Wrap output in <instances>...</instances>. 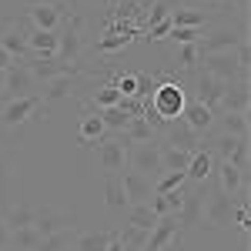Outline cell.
Here are the masks:
<instances>
[{"mask_svg":"<svg viewBox=\"0 0 251 251\" xmlns=\"http://www.w3.org/2000/svg\"><path fill=\"white\" fill-rule=\"evenodd\" d=\"M204 184H194V191H184V204L181 211L174 214L177 218V228H194L201 221V211H204Z\"/></svg>","mask_w":251,"mask_h":251,"instance_id":"obj_16","label":"cell"},{"mask_svg":"<svg viewBox=\"0 0 251 251\" xmlns=\"http://www.w3.org/2000/svg\"><path fill=\"white\" fill-rule=\"evenodd\" d=\"M57 57L71 67L80 60V17H64L57 27Z\"/></svg>","mask_w":251,"mask_h":251,"instance_id":"obj_4","label":"cell"},{"mask_svg":"<svg viewBox=\"0 0 251 251\" xmlns=\"http://www.w3.org/2000/svg\"><path fill=\"white\" fill-rule=\"evenodd\" d=\"M184 104H188V94L177 80H164L151 91V100H144V121H151L157 127L171 124L184 114Z\"/></svg>","mask_w":251,"mask_h":251,"instance_id":"obj_1","label":"cell"},{"mask_svg":"<svg viewBox=\"0 0 251 251\" xmlns=\"http://www.w3.org/2000/svg\"><path fill=\"white\" fill-rule=\"evenodd\" d=\"M171 30H174V24H171V14H168V17H161V20H151L144 34H148V40H161V37H168Z\"/></svg>","mask_w":251,"mask_h":251,"instance_id":"obj_41","label":"cell"},{"mask_svg":"<svg viewBox=\"0 0 251 251\" xmlns=\"http://www.w3.org/2000/svg\"><path fill=\"white\" fill-rule=\"evenodd\" d=\"M234 225H238V228H241V231H248V225H251L248 204H238V208H234Z\"/></svg>","mask_w":251,"mask_h":251,"instance_id":"obj_45","label":"cell"},{"mask_svg":"<svg viewBox=\"0 0 251 251\" xmlns=\"http://www.w3.org/2000/svg\"><path fill=\"white\" fill-rule=\"evenodd\" d=\"M127 161H131V171L144 174V177H151L157 181L164 168H161V141H144V144H134L131 151H127Z\"/></svg>","mask_w":251,"mask_h":251,"instance_id":"obj_3","label":"cell"},{"mask_svg":"<svg viewBox=\"0 0 251 251\" xmlns=\"http://www.w3.org/2000/svg\"><path fill=\"white\" fill-rule=\"evenodd\" d=\"M181 121L191 127L194 134L204 137V131H211V121H214V111L211 107H204L201 100H188L184 104V114H181Z\"/></svg>","mask_w":251,"mask_h":251,"instance_id":"obj_20","label":"cell"},{"mask_svg":"<svg viewBox=\"0 0 251 251\" xmlns=\"http://www.w3.org/2000/svg\"><path fill=\"white\" fill-rule=\"evenodd\" d=\"M148 234L151 231H141V228H124V231H117V241L124 245V251H144V241H148Z\"/></svg>","mask_w":251,"mask_h":251,"instance_id":"obj_36","label":"cell"},{"mask_svg":"<svg viewBox=\"0 0 251 251\" xmlns=\"http://www.w3.org/2000/svg\"><path fill=\"white\" fill-rule=\"evenodd\" d=\"M14 251H20V248H14Z\"/></svg>","mask_w":251,"mask_h":251,"instance_id":"obj_51","label":"cell"},{"mask_svg":"<svg viewBox=\"0 0 251 251\" xmlns=\"http://www.w3.org/2000/svg\"><path fill=\"white\" fill-rule=\"evenodd\" d=\"M188 181V174L184 171H164L161 177L154 181V194H168V191H177L181 184Z\"/></svg>","mask_w":251,"mask_h":251,"instance_id":"obj_39","label":"cell"},{"mask_svg":"<svg viewBox=\"0 0 251 251\" xmlns=\"http://www.w3.org/2000/svg\"><path fill=\"white\" fill-rule=\"evenodd\" d=\"M104 134H107L104 121H100L97 114H91V111H84V114H80V124H77V141L84 144V148H91V144H100Z\"/></svg>","mask_w":251,"mask_h":251,"instance_id":"obj_22","label":"cell"},{"mask_svg":"<svg viewBox=\"0 0 251 251\" xmlns=\"http://www.w3.org/2000/svg\"><path fill=\"white\" fill-rule=\"evenodd\" d=\"M14 174H10V168L0 161V211H7V208H14Z\"/></svg>","mask_w":251,"mask_h":251,"instance_id":"obj_38","label":"cell"},{"mask_svg":"<svg viewBox=\"0 0 251 251\" xmlns=\"http://www.w3.org/2000/svg\"><path fill=\"white\" fill-rule=\"evenodd\" d=\"M67 245H71V228H67V231H57V234H50V238H40L37 251H64Z\"/></svg>","mask_w":251,"mask_h":251,"instance_id":"obj_40","label":"cell"},{"mask_svg":"<svg viewBox=\"0 0 251 251\" xmlns=\"http://www.w3.org/2000/svg\"><path fill=\"white\" fill-rule=\"evenodd\" d=\"M154 91V84H151V77L148 74H137V100H144V97Z\"/></svg>","mask_w":251,"mask_h":251,"instance_id":"obj_46","label":"cell"},{"mask_svg":"<svg viewBox=\"0 0 251 251\" xmlns=\"http://www.w3.org/2000/svg\"><path fill=\"white\" fill-rule=\"evenodd\" d=\"M248 80H231V84H225V91H221V104H218V111L221 114H228V111H248Z\"/></svg>","mask_w":251,"mask_h":251,"instance_id":"obj_18","label":"cell"},{"mask_svg":"<svg viewBox=\"0 0 251 251\" xmlns=\"http://www.w3.org/2000/svg\"><path fill=\"white\" fill-rule=\"evenodd\" d=\"M67 225H71V218L54 211V208L34 211V231H37L40 238H50V234H57V231H67Z\"/></svg>","mask_w":251,"mask_h":251,"instance_id":"obj_19","label":"cell"},{"mask_svg":"<svg viewBox=\"0 0 251 251\" xmlns=\"http://www.w3.org/2000/svg\"><path fill=\"white\" fill-rule=\"evenodd\" d=\"M231 208H234V198H228V194L214 191L208 201H204V211H201V218L211 225V228H225V225H231Z\"/></svg>","mask_w":251,"mask_h":251,"instance_id":"obj_13","label":"cell"},{"mask_svg":"<svg viewBox=\"0 0 251 251\" xmlns=\"http://www.w3.org/2000/svg\"><path fill=\"white\" fill-rule=\"evenodd\" d=\"M0 97H3V71H0Z\"/></svg>","mask_w":251,"mask_h":251,"instance_id":"obj_50","label":"cell"},{"mask_svg":"<svg viewBox=\"0 0 251 251\" xmlns=\"http://www.w3.org/2000/svg\"><path fill=\"white\" fill-rule=\"evenodd\" d=\"M91 104H94L97 111H104V107H117V104H121V91H117L114 80L100 84V87L94 91V97H91Z\"/></svg>","mask_w":251,"mask_h":251,"instance_id":"obj_33","label":"cell"},{"mask_svg":"<svg viewBox=\"0 0 251 251\" xmlns=\"http://www.w3.org/2000/svg\"><path fill=\"white\" fill-rule=\"evenodd\" d=\"M198 64H204V74L221 84H231V80H248V74L241 71V64L234 60V50H221V54H204L198 57Z\"/></svg>","mask_w":251,"mask_h":251,"instance_id":"obj_2","label":"cell"},{"mask_svg":"<svg viewBox=\"0 0 251 251\" xmlns=\"http://www.w3.org/2000/svg\"><path fill=\"white\" fill-rule=\"evenodd\" d=\"M104 251H124V245L117 241V234H114V241H111V245H107V248H104Z\"/></svg>","mask_w":251,"mask_h":251,"instance_id":"obj_49","label":"cell"},{"mask_svg":"<svg viewBox=\"0 0 251 251\" xmlns=\"http://www.w3.org/2000/svg\"><path fill=\"white\" fill-rule=\"evenodd\" d=\"M10 248V231H7V225L0 221V251H7Z\"/></svg>","mask_w":251,"mask_h":251,"instance_id":"obj_47","label":"cell"},{"mask_svg":"<svg viewBox=\"0 0 251 251\" xmlns=\"http://www.w3.org/2000/svg\"><path fill=\"white\" fill-rule=\"evenodd\" d=\"M114 141L124 148V151H131L134 144H144V141H161V131H157L151 121H144V117H134L124 131H117Z\"/></svg>","mask_w":251,"mask_h":251,"instance_id":"obj_10","label":"cell"},{"mask_svg":"<svg viewBox=\"0 0 251 251\" xmlns=\"http://www.w3.org/2000/svg\"><path fill=\"white\" fill-rule=\"evenodd\" d=\"M114 234L117 231H87V234H80L77 241H74V248L77 251H104L111 241H114Z\"/></svg>","mask_w":251,"mask_h":251,"instance_id":"obj_32","label":"cell"},{"mask_svg":"<svg viewBox=\"0 0 251 251\" xmlns=\"http://www.w3.org/2000/svg\"><path fill=\"white\" fill-rule=\"evenodd\" d=\"M245 37V30H231V27H221V30H214L211 37H201L198 40V57H204V54H221V50H234Z\"/></svg>","mask_w":251,"mask_h":251,"instance_id":"obj_11","label":"cell"},{"mask_svg":"<svg viewBox=\"0 0 251 251\" xmlns=\"http://www.w3.org/2000/svg\"><path fill=\"white\" fill-rule=\"evenodd\" d=\"M30 94H37V80L30 77L24 60H14V67L3 71V97L17 100V97H30Z\"/></svg>","mask_w":251,"mask_h":251,"instance_id":"obj_5","label":"cell"},{"mask_svg":"<svg viewBox=\"0 0 251 251\" xmlns=\"http://www.w3.org/2000/svg\"><path fill=\"white\" fill-rule=\"evenodd\" d=\"M161 141L164 144H171V148H181V151H198L201 148V134H194L191 127L177 117V121H171V124H164V134H161Z\"/></svg>","mask_w":251,"mask_h":251,"instance_id":"obj_12","label":"cell"},{"mask_svg":"<svg viewBox=\"0 0 251 251\" xmlns=\"http://www.w3.org/2000/svg\"><path fill=\"white\" fill-rule=\"evenodd\" d=\"M40 107H44V104H40V94L7 100V104H3V111H0V124H3V127H17V124H24V121H30Z\"/></svg>","mask_w":251,"mask_h":251,"instance_id":"obj_7","label":"cell"},{"mask_svg":"<svg viewBox=\"0 0 251 251\" xmlns=\"http://www.w3.org/2000/svg\"><path fill=\"white\" fill-rule=\"evenodd\" d=\"M201 34H204V27H174L168 37H174L177 44H198Z\"/></svg>","mask_w":251,"mask_h":251,"instance_id":"obj_42","label":"cell"},{"mask_svg":"<svg viewBox=\"0 0 251 251\" xmlns=\"http://www.w3.org/2000/svg\"><path fill=\"white\" fill-rule=\"evenodd\" d=\"M10 67H14V57H10V54L0 47V71H10Z\"/></svg>","mask_w":251,"mask_h":251,"instance_id":"obj_48","label":"cell"},{"mask_svg":"<svg viewBox=\"0 0 251 251\" xmlns=\"http://www.w3.org/2000/svg\"><path fill=\"white\" fill-rule=\"evenodd\" d=\"M204 10H194V7H181V10H171V24L174 27H204Z\"/></svg>","mask_w":251,"mask_h":251,"instance_id":"obj_34","label":"cell"},{"mask_svg":"<svg viewBox=\"0 0 251 251\" xmlns=\"http://www.w3.org/2000/svg\"><path fill=\"white\" fill-rule=\"evenodd\" d=\"M134 34H137V30L131 27V24H114V27H111L104 37L97 40V50H100V54H114V50H124V47L131 44V37H134Z\"/></svg>","mask_w":251,"mask_h":251,"instance_id":"obj_21","label":"cell"},{"mask_svg":"<svg viewBox=\"0 0 251 251\" xmlns=\"http://www.w3.org/2000/svg\"><path fill=\"white\" fill-rule=\"evenodd\" d=\"M64 10H67L64 3H30V7L24 10V20H27L30 27H37V30H57L60 20L67 17Z\"/></svg>","mask_w":251,"mask_h":251,"instance_id":"obj_8","label":"cell"},{"mask_svg":"<svg viewBox=\"0 0 251 251\" xmlns=\"http://www.w3.org/2000/svg\"><path fill=\"white\" fill-rule=\"evenodd\" d=\"M117 181H121V191L127 198V204H151V198H154V181L151 177L127 171V174H117Z\"/></svg>","mask_w":251,"mask_h":251,"instance_id":"obj_9","label":"cell"},{"mask_svg":"<svg viewBox=\"0 0 251 251\" xmlns=\"http://www.w3.org/2000/svg\"><path fill=\"white\" fill-rule=\"evenodd\" d=\"M80 80V71H74V74H60V77L47 80L44 87H40V104H57V100H67V97L74 94V87H77Z\"/></svg>","mask_w":251,"mask_h":251,"instance_id":"obj_14","label":"cell"},{"mask_svg":"<svg viewBox=\"0 0 251 251\" xmlns=\"http://www.w3.org/2000/svg\"><path fill=\"white\" fill-rule=\"evenodd\" d=\"M191 164V151H181V148H171L161 141V168L164 171H188Z\"/></svg>","mask_w":251,"mask_h":251,"instance_id":"obj_27","label":"cell"},{"mask_svg":"<svg viewBox=\"0 0 251 251\" xmlns=\"http://www.w3.org/2000/svg\"><path fill=\"white\" fill-rule=\"evenodd\" d=\"M10 245L20 248V251H37L40 234L34 231V225H30V228H17V231H10Z\"/></svg>","mask_w":251,"mask_h":251,"instance_id":"obj_35","label":"cell"},{"mask_svg":"<svg viewBox=\"0 0 251 251\" xmlns=\"http://www.w3.org/2000/svg\"><path fill=\"white\" fill-rule=\"evenodd\" d=\"M114 84L121 97H137V74H121V77H114Z\"/></svg>","mask_w":251,"mask_h":251,"instance_id":"obj_44","label":"cell"},{"mask_svg":"<svg viewBox=\"0 0 251 251\" xmlns=\"http://www.w3.org/2000/svg\"><path fill=\"white\" fill-rule=\"evenodd\" d=\"M97 117H100V121H104V127H107V131H114V134H117V131H124V127L134 121V114H131V111H124L121 104H117V107H104V111H97Z\"/></svg>","mask_w":251,"mask_h":251,"instance_id":"obj_29","label":"cell"},{"mask_svg":"<svg viewBox=\"0 0 251 251\" xmlns=\"http://www.w3.org/2000/svg\"><path fill=\"white\" fill-rule=\"evenodd\" d=\"M3 225H7V231H17V228H30L34 225V208H27V204H14V208H7L3 218H0Z\"/></svg>","mask_w":251,"mask_h":251,"instance_id":"obj_28","label":"cell"},{"mask_svg":"<svg viewBox=\"0 0 251 251\" xmlns=\"http://www.w3.org/2000/svg\"><path fill=\"white\" fill-rule=\"evenodd\" d=\"M248 191V174L231 168L228 161H221V194H228V198H238V194Z\"/></svg>","mask_w":251,"mask_h":251,"instance_id":"obj_23","label":"cell"},{"mask_svg":"<svg viewBox=\"0 0 251 251\" xmlns=\"http://www.w3.org/2000/svg\"><path fill=\"white\" fill-rule=\"evenodd\" d=\"M248 111H228L225 121H221V134H231V137H248Z\"/></svg>","mask_w":251,"mask_h":251,"instance_id":"obj_30","label":"cell"},{"mask_svg":"<svg viewBox=\"0 0 251 251\" xmlns=\"http://www.w3.org/2000/svg\"><path fill=\"white\" fill-rule=\"evenodd\" d=\"M177 218L174 214H164V218H157V225L151 228V234H148V241H144V251H164L168 245H171L174 238H177Z\"/></svg>","mask_w":251,"mask_h":251,"instance_id":"obj_15","label":"cell"},{"mask_svg":"<svg viewBox=\"0 0 251 251\" xmlns=\"http://www.w3.org/2000/svg\"><path fill=\"white\" fill-rule=\"evenodd\" d=\"M0 47L10 54L14 60L30 57V47H27V20H7L3 30H0Z\"/></svg>","mask_w":251,"mask_h":251,"instance_id":"obj_6","label":"cell"},{"mask_svg":"<svg viewBox=\"0 0 251 251\" xmlns=\"http://www.w3.org/2000/svg\"><path fill=\"white\" fill-rule=\"evenodd\" d=\"M27 47L30 54H57V30H37L27 24Z\"/></svg>","mask_w":251,"mask_h":251,"instance_id":"obj_25","label":"cell"},{"mask_svg":"<svg viewBox=\"0 0 251 251\" xmlns=\"http://www.w3.org/2000/svg\"><path fill=\"white\" fill-rule=\"evenodd\" d=\"M127 225L131 228H141V231H151L157 225V214L151 211V204H131L127 208Z\"/></svg>","mask_w":251,"mask_h":251,"instance_id":"obj_31","label":"cell"},{"mask_svg":"<svg viewBox=\"0 0 251 251\" xmlns=\"http://www.w3.org/2000/svg\"><path fill=\"white\" fill-rule=\"evenodd\" d=\"M211 164H214V154L208 151V148H198L191 154V164H188V181L191 184H204L208 181V174H211Z\"/></svg>","mask_w":251,"mask_h":251,"instance_id":"obj_24","label":"cell"},{"mask_svg":"<svg viewBox=\"0 0 251 251\" xmlns=\"http://www.w3.org/2000/svg\"><path fill=\"white\" fill-rule=\"evenodd\" d=\"M177 64H181L184 71H194V64H198V44H181V50H177Z\"/></svg>","mask_w":251,"mask_h":251,"instance_id":"obj_43","label":"cell"},{"mask_svg":"<svg viewBox=\"0 0 251 251\" xmlns=\"http://www.w3.org/2000/svg\"><path fill=\"white\" fill-rule=\"evenodd\" d=\"M107 208L114 214L127 211L131 204H127V198H124V191H121V181H117V174H111V181H107Z\"/></svg>","mask_w":251,"mask_h":251,"instance_id":"obj_37","label":"cell"},{"mask_svg":"<svg viewBox=\"0 0 251 251\" xmlns=\"http://www.w3.org/2000/svg\"><path fill=\"white\" fill-rule=\"evenodd\" d=\"M97 157H100V164H104V171L117 174L121 168H124V161H127V151L117 144V141H107V144H100V151H97Z\"/></svg>","mask_w":251,"mask_h":251,"instance_id":"obj_26","label":"cell"},{"mask_svg":"<svg viewBox=\"0 0 251 251\" xmlns=\"http://www.w3.org/2000/svg\"><path fill=\"white\" fill-rule=\"evenodd\" d=\"M221 91H225V84L221 80L208 77L204 71H194V100H201L204 107H211L214 114H218V104H221Z\"/></svg>","mask_w":251,"mask_h":251,"instance_id":"obj_17","label":"cell"}]
</instances>
